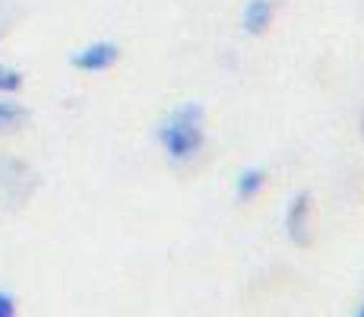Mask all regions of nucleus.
<instances>
[{
    "instance_id": "obj_4",
    "label": "nucleus",
    "mask_w": 364,
    "mask_h": 317,
    "mask_svg": "<svg viewBox=\"0 0 364 317\" xmlns=\"http://www.w3.org/2000/svg\"><path fill=\"white\" fill-rule=\"evenodd\" d=\"M276 4H279V0H244L241 16H237L241 32L250 35V38L263 35L272 26V19H276Z\"/></svg>"
},
{
    "instance_id": "obj_8",
    "label": "nucleus",
    "mask_w": 364,
    "mask_h": 317,
    "mask_svg": "<svg viewBox=\"0 0 364 317\" xmlns=\"http://www.w3.org/2000/svg\"><path fill=\"white\" fill-rule=\"evenodd\" d=\"M13 314H16V295L0 286V317H13Z\"/></svg>"
},
{
    "instance_id": "obj_6",
    "label": "nucleus",
    "mask_w": 364,
    "mask_h": 317,
    "mask_svg": "<svg viewBox=\"0 0 364 317\" xmlns=\"http://www.w3.org/2000/svg\"><path fill=\"white\" fill-rule=\"evenodd\" d=\"M26 121H29V108L23 102H16L13 95L0 93V133L19 130V127H26Z\"/></svg>"
},
{
    "instance_id": "obj_7",
    "label": "nucleus",
    "mask_w": 364,
    "mask_h": 317,
    "mask_svg": "<svg viewBox=\"0 0 364 317\" xmlns=\"http://www.w3.org/2000/svg\"><path fill=\"white\" fill-rule=\"evenodd\" d=\"M23 73H19L16 67H10V63H4L0 61V93H6V95H16L19 89H23Z\"/></svg>"
},
{
    "instance_id": "obj_9",
    "label": "nucleus",
    "mask_w": 364,
    "mask_h": 317,
    "mask_svg": "<svg viewBox=\"0 0 364 317\" xmlns=\"http://www.w3.org/2000/svg\"><path fill=\"white\" fill-rule=\"evenodd\" d=\"M10 23H13V10L6 4H0V38L10 32Z\"/></svg>"
},
{
    "instance_id": "obj_2",
    "label": "nucleus",
    "mask_w": 364,
    "mask_h": 317,
    "mask_svg": "<svg viewBox=\"0 0 364 317\" xmlns=\"http://www.w3.org/2000/svg\"><path fill=\"white\" fill-rule=\"evenodd\" d=\"M121 61V45L111 38H95L70 51V67L80 73H105Z\"/></svg>"
},
{
    "instance_id": "obj_5",
    "label": "nucleus",
    "mask_w": 364,
    "mask_h": 317,
    "mask_svg": "<svg viewBox=\"0 0 364 317\" xmlns=\"http://www.w3.org/2000/svg\"><path fill=\"white\" fill-rule=\"evenodd\" d=\"M266 168L260 165H250V168H241V172L235 175V197L237 200H254V197L263 194L266 187Z\"/></svg>"
},
{
    "instance_id": "obj_10",
    "label": "nucleus",
    "mask_w": 364,
    "mask_h": 317,
    "mask_svg": "<svg viewBox=\"0 0 364 317\" xmlns=\"http://www.w3.org/2000/svg\"><path fill=\"white\" fill-rule=\"evenodd\" d=\"M361 137H364V111H361Z\"/></svg>"
},
{
    "instance_id": "obj_1",
    "label": "nucleus",
    "mask_w": 364,
    "mask_h": 317,
    "mask_svg": "<svg viewBox=\"0 0 364 317\" xmlns=\"http://www.w3.org/2000/svg\"><path fill=\"white\" fill-rule=\"evenodd\" d=\"M156 140L171 165H187L206 146V108L200 102H181L168 108L156 124Z\"/></svg>"
},
{
    "instance_id": "obj_3",
    "label": "nucleus",
    "mask_w": 364,
    "mask_h": 317,
    "mask_svg": "<svg viewBox=\"0 0 364 317\" xmlns=\"http://www.w3.org/2000/svg\"><path fill=\"white\" fill-rule=\"evenodd\" d=\"M311 200H314L311 190H298V194L289 197V203H285L282 229L291 244H311V213H314Z\"/></svg>"
}]
</instances>
